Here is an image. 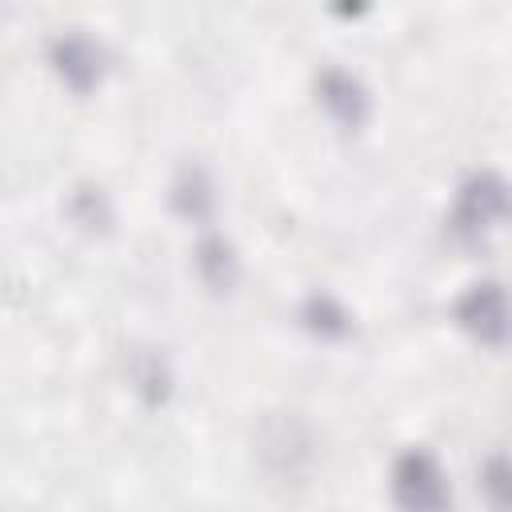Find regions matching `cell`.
<instances>
[{
	"label": "cell",
	"instance_id": "3",
	"mask_svg": "<svg viewBox=\"0 0 512 512\" xmlns=\"http://www.w3.org/2000/svg\"><path fill=\"white\" fill-rule=\"evenodd\" d=\"M456 316L480 340L500 344L504 340V292H500V284H492V280L488 284H472V292L460 300Z\"/></svg>",
	"mask_w": 512,
	"mask_h": 512
},
{
	"label": "cell",
	"instance_id": "6",
	"mask_svg": "<svg viewBox=\"0 0 512 512\" xmlns=\"http://www.w3.org/2000/svg\"><path fill=\"white\" fill-rule=\"evenodd\" d=\"M172 204H176V212L188 216V220H208L212 208H216V192H212L208 172L196 168V164H188V168L176 176V184H172Z\"/></svg>",
	"mask_w": 512,
	"mask_h": 512
},
{
	"label": "cell",
	"instance_id": "4",
	"mask_svg": "<svg viewBox=\"0 0 512 512\" xmlns=\"http://www.w3.org/2000/svg\"><path fill=\"white\" fill-rule=\"evenodd\" d=\"M320 104L328 108V116L344 128H360L364 116H368V92L360 88L356 76L340 72V68H328L320 76Z\"/></svg>",
	"mask_w": 512,
	"mask_h": 512
},
{
	"label": "cell",
	"instance_id": "8",
	"mask_svg": "<svg viewBox=\"0 0 512 512\" xmlns=\"http://www.w3.org/2000/svg\"><path fill=\"white\" fill-rule=\"evenodd\" d=\"M300 320L320 336V340H340V336H348L352 332V316L344 312V304L340 300H332V296H308V304H304V312H300Z\"/></svg>",
	"mask_w": 512,
	"mask_h": 512
},
{
	"label": "cell",
	"instance_id": "5",
	"mask_svg": "<svg viewBox=\"0 0 512 512\" xmlns=\"http://www.w3.org/2000/svg\"><path fill=\"white\" fill-rule=\"evenodd\" d=\"M52 60L72 88H92L100 80V48L84 36H60L52 48Z\"/></svg>",
	"mask_w": 512,
	"mask_h": 512
},
{
	"label": "cell",
	"instance_id": "1",
	"mask_svg": "<svg viewBox=\"0 0 512 512\" xmlns=\"http://www.w3.org/2000/svg\"><path fill=\"white\" fill-rule=\"evenodd\" d=\"M392 496L404 512H448L452 488L432 452L408 448L392 468Z\"/></svg>",
	"mask_w": 512,
	"mask_h": 512
},
{
	"label": "cell",
	"instance_id": "2",
	"mask_svg": "<svg viewBox=\"0 0 512 512\" xmlns=\"http://www.w3.org/2000/svg\"><path fill=\"white\" fill-rule=\"evenodd\" d=\"M504 220V184L492 172H476L460 184L456 208H452V232L464 244H480L484 232L500 228Z\"/></svg>",
	"mask_w": 512,
	"mask_h": 512
},
{
	"label": "cell",
	"instance_id": "7",
	"mask_svg": "<svg viewBox=\"0 0 512 512\" xmlns=\"http://www.w3.org/2000/svg\"><path fill=\"white\" fill-rule=\"evenodd\" d=\"M196 268H200V276H204V284H208L212 292H228V288L236 284V272H240L236 252H232V244H228L224 236H204V240H200V248H196Z\"/></svg>",
	"mask_w": 512,
	"mask_h": 512
}]
</instances>
